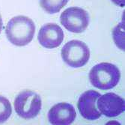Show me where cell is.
<instances>
[{
    "label": "cell",
    "mask_w": 125,
    "mask_h": 125,
    "mask_svg": "<svg viewBox=\"0 0 125 125\" xmlns=\"http://www.w3.org/2000/svg\"><path fill=\"white\" fill-rule=\"evenodd\" d=\"M35 25L32 20L26 16H17L11 18L5 27L8 40L15 46L23 47L33 39Z\"/></svg>",
    "instance_id": "obj_1"
},
{
    "label": "cell",
    "mask_w": 125,
    "mask_h": 125,
    "mask_svg": "<svg viewBox=\"0 0 125 125\" xmlns=\"http://www.w3.org/2000/svg\"><path fill=\"white\" fill-rule=\"evenodd\" d=\"M121 73L113 64L102 62L92 67L89 73V79L93 86L101 90H109L119 83Z\"/></svg>",
    "instance_id": "obj_2"
},
{
    "label": "cell",
    "mask_w": 125,
    "mask_h": 125,
    "mask_svg": "<svg viewBox=\"0 0 125 125\" xmlns=\"http://www.w3.org/2000/svg\"><path fill=\"white\" fill-rule=\"evenodd\" d=\"M14 109L17 114L24 119L35 118L41 109V97L32 91L26 90L20 92L15 98Z\"/></svg>",
    "instance_id": "obj_3"
},
{
    "label": "cell",
    "mask_w": 125,
    "mask_h": 125,
    "mask_svg": "<svg viewBox=\"0 0 125 125\" xmlns=\"http://www.w3.org/2000/svg\"><path fill=\"white\" fill-rule=\"evenodd\" d=\"M62 58L71 67H81L88 63L90 59V50L84 42L73 40L67 42L62 47Z\"/></svg>",
    "instance_id": "obj_4"
},
{
    "label": "cell",
    "mask_w": 125,
    "mask_h": 125,
    "mask_svg": "<svg viewBox=\"0 0 125 125\" xmlns=\"http://www.w3.org/2000/svg\"><path fill=\"white\" fill-rule=\"evenodd\" d=\"M89 15L86 10L79 7H71L64 10L60 22L64 27L71 32H83L89 24Z\"/></svg>",
    "instance_id": "obj_5"
},
{
    "label": "cell",
    "mask_w": 125,
    "mask_h": 125,
    "mask_svg": "<svg viewBox=\"0 0 125 125\" xmlns=\"http://www.w3.org/2000/svg\"><path fill=\"white\" fill-rule=\"evenodd\" d=\"M97 101V108L106 117H116L125 110L124 100L115 93L100 95Z\"/></svg>",
    "instance_id": "obj_6"
},
{
    "label": "cell",
    "mask_w": 125,
    "mask_h": 125,
    "mask_svg": "<svg viewBox=\"0 0 125 125\" xmlns=\"http://www.w3.org/2000/svg\"><path fill=\"white\" fill-rule=\"evenodd\" d=\"M101 94L94 90L85 92L78 100V109L81 115L89 121L98 119L101 116L97 109V100Z\"/></svg>",
    "instance_id": "obj_7"
},
{
    "label": "cell",
    "mask_w": 125,
    "mask_h": 125,
    "mask_svg": "<svg viewBox=\"0 0 125 125\" xmlns=\"http://www.w3.org/2000/svg\"><path fill=\"white\" fill-rule=\"evenodd\" d=\"M38 39L42 47L47 49H53L59 47L62 43L64 32L57 24L48 23L41 28Z\"/></svg>",
    "instance_id": "obj_8"
},
{
    "label": "cell",
    "mask_w": 125,
    "mask_h": 125,
    "mask_svg": "<svg viewBox=\"0 0 125 125\" xmlns=\"http://www.w3.org/2000/svg\"><path fill=\"white\" fill-rule=\"evenodd\" d=\"M76 117L74 107L67 103H59L53 106L48 112V119L54 125L71 124Z\"/></svg>",
    "instance_id": "obj_9"
},
{
    "label": "cell",
    "mask_w": 125,
    "mask_h": 125,
    "mask_svg": "<svg viewBox=\"0 0 125 125\" xmlns=\"http://www.w3.org/2000/svg\"><path fill=\"white\" fill-rule=\"evenodd\" d=\"M69 0H40L41 8L50 14H56L64 7Z\"/></svg>",
    "instance_id": "obj_10"
},
{
    "label": "cell",
    "mask_w": 125,
    "mask_h": 125,
    "mask_svg": "<svg viewBox=\"0 0 125 125\" xmlns=\"http://www.w3.org/2000/svg\"><path fill=\"white\" fill-rule=\"evenodd\" d=\"M12 108L10 101L5 97L0 95V124L5 122L11 115Z\"/></svg>",
    "instance_id": "obj_11"
},
{
    "label": "cell",
    "mask_w": 125,
    "mask_h": 125,
    "mask_svg": "<svg viewBox=\"0 0 125 125\" xmlns=\"http://www.w3.org/2000/svg\"><path fill=\"white\" fill-rule=\"evenodd\" d=\"M113 38L117 46L124 50V24L120 23L113 30Z\"/></svg>",
    "instance_id": "obj_12"
},
{
    "label": "cell",
    "mask_w": 125,
    "mask_h": 125,
    "mask_svg": "<svg viewBox=\"0 0 125 125\" xmlns=\"http://www.w3.org/2000/svg\"><path fill=\"white\" fill-rule=\"evenodd\" d=\"M111 1L120 7H124L125 5V0H111Z\"/></svg>",
    "instance_id": "obj_13"
},
{
    "label": "cell",
    "mask_w": 125,
    "mask_h": 125,
    "mask_svg": "<svg viewBox=\"0 0 125 125\" xmlns=\"http://www.w3.org/2000/svg\"><path fill=\"white\" fill-rule=\"evenodd\" d=\"M2 26H3V22H2V18L0 15V33L2 31Z\"/></svg>",
    "instance_id": "obj_14"
}]
</instances>
